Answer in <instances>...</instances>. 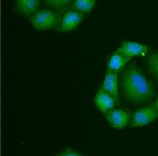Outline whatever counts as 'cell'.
<instances>
[{"instance_id":"cell-4","label":"cell","mask_w":158,"mask_h":156,"mask_svg":"<svg viewBox=\"0 0 158 156\" xmlns=\"http://www.w3.org/2000/svg\"><path fill=\"white\" fill-rule=\"evenodd\" d=\"M84 18L83 13L77 10H71L64 13L60 25L56 30L60 32H69L76 29Z\"/></svg>"},{"instance_id":"cell-9","label":"cell","mask_w":158,"mask_h":156,"mask_svg":"<svg viewBox=\"0 0 158 156\" xmlns=\"http://www.w3.org/2000/svg\"><path fill=\"white\" fill-rule=\"evenodd\" d=\"M130 59L118 49L115 52H114L108 60L107 70L118 73L125 67L126 64Z\"/></svg>"},{"instance_id":"cell-1","label":"cell","mask_w":158,"mask_h":156,"mask_svg":"<svg viewBox=\"0 0 158 156\" xmlns=\"http://www.w3.org/2000/svg\"><path fill=\"white\" fill-rule=\"evenodd\" d=\"M123 96L133 104L146 102L154 96V88L135 64L126 68L121 79Z\"/></svg>"},{"instance_id":"cell-5","label":"cell","mask_w":158,"mask_h":156,"mask_svg":"<svg viewBox=\"0 0 158 156\" xmlns=\"http://www.w3.org/2000/svg\"><path fill=\"white\" fill-rule=\"evenodd\" d=\"M118 49L127 57L131 59L138 56L146 55L150 51V48L141 43L123 41Z\"/></svg>"},{"instance_id":"cell-7","label":"cell","mask_w":158,"mask_h":156,"mask_svg":"<svg viewBox=\"0 0 158 156\" xmlns=\"http://www.w3.org/2000/svg\"><path fill=\"white\" fill-rule=\"evenodd\" d=\"M109 124L116 129L125 128L130 120V114L122 110H112L106 114Z\"/></svg>"},{"instance_id":"cell-14","label":"cell","mask_w":158,"mask_h":156,"mask_svg":"<svg viewBox=\"0 0 158 156\" xmlns=\"http://www.w3.org/2000/svg\"><path fill=\"white\" fill-rule=\"evenodd\" d=\"M57 156H83L75 151L71 150L70 149H66L62 152L59 154Z\"/></svg>"},{"instance_id":"cell-10","label":"cell","mask_w":158,"mask_h":156,"mask_svg":"<svg viewBox=\"0 0 158 156\" xmlns=\"http://www.w3.org/2000/svg\"><path fill=\"white\" fill-rule=\"evenodd\" d=\"M40 5V0H15V7L19 13L31 15L36 12Z\"/></svg>"},{"instance_id":"cell-3","label":"cell","mask_w":158,"mask_h":156,"mask_svg":"<svg viewBox=\"0 0 158 156\" xmlns=\"http://www.w3.org/2000/svg\"><path fill=\"white\" fill-rule=\"evenodd\" d=\"M157 118L158 112L155 105L141 108L134 113L130 127L143 126L154 122Z\"/></svg>"},{"instance_id":"cell-6","label":"cell","mask_w":158,"mask_h":156,"mask_svg":"<svg viewBox=\"0 0 158 156\" xmlns=\"http://www.w3.org/2000/svg\"><path fill=\"white\" fill-rule=\"evenodd\" d=\"M94 104L100 112L106 114L114 109L117 102L110 94L106 92L102 87H100L95 96Z\"/></svg>"},{"instance_id":"cell-12","label":"cell","mask_w":158,"mask_h":156,"mask_svg":"<svg viewBox=\"0 0 158 156\" xmlns=\"http://www.w3.org/2000/svg\"><path fill=\"white\" fill-rule=\"evenodd\" d=\"M148 69L151 74L158 80V53L152 54L147 59Z\"/></svg>"},{"instance_id":"cell-2","label":"cell","mask_w":158,"mask_h":156,"mask_svg":"<svg viewBox=\"0 0 158 156\" xmlns=\"http://www.w3.org/2000/svg\"><path fill=\"white\" fill-rule=\"evenodd\" d=\"M62 17L59 12L52 10H39L30 16L29 21L33 27L41 31L57 28Z\"/></svg>"},{"instance_id":"cell-8","label":"cell","mask_w":158,"mask_h":156,"mask_svg":"<svg viewBox=\"0 0 158 156\" xmlns=\"http://www.w3.org/2000/svg\"><path fill=\"white\" fill-rule=\"evenodd\" d=\"M118 73L113 72L107 70L102 87L109 94L116 100L117 105H119L118 101Z\"/></svg>"},{"instance_id":"cell-13","label":"cell","mask_w":158,"mask_h":156,"mask_svg":"<svg viewBox=\"0 0 158 156\" xmlns=\"http://www.w3.org/2000/svg\"><path fill=\"white\" fill-rule=\"evenodd\" d=\"M47 6L55 10H63L71 3L73 0H43Z\"/></svg>"},{"instance_id":"cell-15","label":"cell","mask_w":158,"mask_h":156,"mask_svg":"<svg viewBox=\"0 0 158 156\" xmlns=\"http://www.w3.org/2000/svg\"><path fill=\"white\" fill-rule=\"evenodd\" d=\"M155 106H156V109H157V112H158V98L157 99V101H156V102Z\"/></svg>"},{"instance_id":"cell-11","label":"cell","mask_w":158,"mask_h":156,"mask_svg":"<svg viewBox=\"0 0 158 156\" xmlns=\"http://www.w3.org/2000/svg\"><path fill=\"white\" fill-rule=\"evenodd\" d=\"M96 0H75L73 7L75 10L89 14L93 10Z\"/></svg>"}]
</instances>
